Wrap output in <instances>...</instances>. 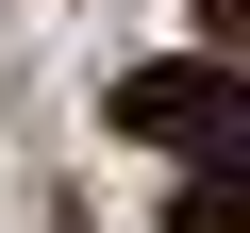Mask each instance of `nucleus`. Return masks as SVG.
Returning <instances> with one entry per match:
<instances>
[{
    "label": "nucleus",
    "mask_w": 250,
    "mask_h": 233,
    "mask_svg": "<svg viewBox=\"0 0 250 233\" xmlns=\"http://www.w3.org/2000/svg\"><path fill=\"white\" fill-rule=\"evenodd\" d=\"M200 34H217V50H250V0H200Z\"/></svg>",
    "instance_id": "3"
},
{
    "label": "nucleus",
    "mask_w": 250,
    "mask_h": 233,
    "mask_svg": "<svg viewBox=\"0 0 250 233\" xmlns=\"http://www.w3.org/2000/svg\"><path fill=\"white\" fill-rule=\"evenodd\" d=\"M117 134H150V150H233L250 134V67H134V83H117Z\"/></svg>",
    "instance_id": "1"
},
{
    "label": "nucleus",
    "mask_w": 250,
    "mask_h": 233,
    "mask_svg": "<svg viewBox=\"0 0 250 233\" xmlns=\"http://www.w3.org/2000/svg\"><path fill=\"white\" fill-rule=\"evenodd\" d=\"M167 233H250V134H233V150H184V183H167Z\"/></svg>",
    "instance_id": "2"
}]
</instances>
